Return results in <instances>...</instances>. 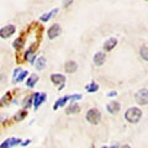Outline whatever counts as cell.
<instances>
[{"mask_svg": "<svg viewBox=\"0 0 148 148\" xmlns=\"http://www.w3.org/2000/svg\"><path fill=\"white\" fill-rule=\"evenodd\" d=\"M26 115H27L26 111L25 110H21V111H18L15 116H14V120H15V121H22V120L26 117Z\"/></svg>", "mask_w": 148, "mask_h": 148, "instance_id": "obj_21", "label": "cell"}, {"mask_svg": "<svg viewBox=\"0 0 148 148\" xmlns=\"http://www.w3.org/2000/svg\"><path fill=\"white\" fill-rule=\"evenodd\" d=\"M9 100H10V92H8V94H6V98H5V96H4V98H3V100H1V104L4 105V103H8Z\"/></svg>", "mask_w": 148, "mask_h": 148, "instance_id": "obj_27", "label": "cell"}, {"mask_svg": "<svg viewBox=\"0 0 148 148\" xmlns=\"http://www.w3.org/2000/svg\"><path fill=\"white\" fill-rule=\"evenodd\" d=\"M27 74H29V72H27V71H21L20 74H18V77L16 78V82H15V83H20V82H22V80H24L25 78H26Z\"/></svg>", "mask_w": 148, "mask_h": 148, "instance_id": "obj_23", "label": "cell"}, {"mask_svg": "<svg viewBox=\"0 0 148 148\" xmlns=\"http://www.w3.org/2000/svg\"><path fill=\"white\" fill-rule=\"evenodd\" d=\"M38 82V75L37 74H32V75L27 79V82H26V85L29 86V88H34L35 85H36V83Z\"/></svg>", "mask_w": 148, "mask_h": 148, "instance_id": "obj_16", "label": "cell"}, {"mask_svg": "<svg viewBox=\"0 0 148 148\" xmlns=\"http://www.w3.org/2000/svg\"><path fill=\"white\" fill-rule=\"evenodd\" d=\"M21 143V140L20 138H9V140L4 141L1 145H0V148H9V147H15L17 145H20Z\"/></svg>", "mask_w": 148, "mask_h": 148, "instance_id": "obj_9", "label": "cell"}, {"mask_svg": "<svg viewBox=\"0 0 148 148\" xmlns=\"http://www.w3.org/2000/svg\"><path fill=\"white\" fill-rule=\"evenodd\" d=\"M105 59H106V54L104 52H98L94 56L92 61H94V63L96 64V66L100 67V66H103V64L105 63Z\"/></svg>", "mask_w": 148, "mask_h": 148, "instance_id": "obj_10", "label": "cell"}, {"mask_svg": "<svg viewBox=\"0 0 148 148\" xmlns=\"http://www.w3.org/2000/svg\"><path fill=\"white\" fill-rule=\"evenodd\" d=\"M140 54H141V57L145 59V61L148 62V47L143 46V47L141 48V51H140Z\"/></svg>", "mask_w": 148, "mask_h": 148, "instance_id": "obj_22", "label": "cell"}, {"mask_svg": "<svg viewBox=\"0 0 148 148\" xmlns=\"http://www.w3.org/2000/svg\"><path fill=\"white\" fill-rule=\"evenodd\" d=\"M116 95H117L116 91H110L109 94H108V96H116Z\"/></svg>", "mask_w": 148, "mask_h": 148, "instance_id": "obj_30", "label": "cell"}, {"mask_svg": "<svg viewBox=\"0 0 148 148\" xmlns=\"http://www.w3.org/2000/svg\"><path fill=\"white\" fill-rule=\"evenodd\" d=\"M116 45H117V38L111 37V38H109L108 41H105L103 47H104L105 52H110V51H112L115 47H116Z\"/></svg>", "mask_w": 148, "mask_h": 148, "instance_id": "obj_8", "label": "cell"}, {"mask_svg": "<svg viewBox=\"0 0 148 148\" xmlns=\"http://www.w3.org/2000/svg\"><path fill=\"white\" fill-rule=\"evenodd\" d=\"M35 67H36V69H38V71H42V69H45V67H46V59H45V57H40L38 59H37L36 63H35Z\"/></svg>", "mask_w": 148, "mask_h": 148, "instance_id": "obj_17", "label": "cell"}, {"mask_svg": "<svg viewBox=\"0 0 148 148\" xmlns=\"http://www.w3.org/2000/svg\"><path fill=\"white\" fill-rule=\"evenodd\" d=\"M30 143H31V141H30V140H27V141H25V142H21V143H20V146L25 147V146H29Z\"/></svg>", "mask_w": 148, "mask_h": 148, "instance_id": "obj_29", "label": "cell"}, {"mask_svg": "<svg viewBox=\"0 0 148 148\" xmlns=\"http://www.w3.org/2000/svg\"><path fill=\"white\" fill-rule=\"evenodd\" d=\"M74 1V0H64L63 1V5H64V8H68L69 5H71V4Z\"/></svg>", "mask_w": 148, "mask_h": 148, "instance_id": "obj_28", "label": "cell"}, {"mask_svg": "<svg viewBox=\"0 0 148 148\" xmlns=\"http://www.w3.org/2000/svg\"><path fill=\"white\" fill-rule=\"evenodd\" d=\"M51 82L53 83L54 85H58V90H62L64 88V83H66V77L62 75V74H52L51 75Z\"/></svg>", "mask_w": 148, "mask_h": 148, "instance_id": "obj_5", "label": "cell"}, {"mask_svg": "<svg viewBox=\"0 0 148 148\" xmlns=\"http://www.w3.org/2000/svg\"><path fill=\"white\" fill-rule=\"evenodd\" d=\"M21 71H22L21 68H16L15 71H14V75H12V82H14V83L16 82V78L18 77V74H20V72H21Z\"/></svg>", "mask_w": 148, "mask_h": 148, "instance_id": "obj_24", "label": "cell"}, {"mask_svg": "<svg viewBox=\"0 0 148 148\" xmlns=\"http://www.w3.org/2000/svg\"><path fill=\"white\" fill-rule=\"evenodd\" d=\"M77 68H78L77 63L73 62V61H69V62H67L66 64H64V71H66L67 73H74L77 71Z\"/></svg>", "mask_w": 148, "mask_h": 148, "instance_id": "obj_13", "label": "cell"}, {"mask_svg": "<svg viewBox=\"0 0 148 148\" xmlns=\"http://www.w3.org/2000/svg\"><path fill=\"white\" fill-rule=\"evenodd\" d=\"M80 99H82V95H79V94H77V95H72V96H71V100H72V101L80 100Z\"/></svg>", "mask_w": 148, "mask_h": 148, "instance_id": "obj_26", "label": "cell"}, {"mask_svg": "<svg viewBox=\"0 0 148 148\" xmlns=\"http://www.w3.org/2000/svg\"><path fill=\"white\" fill-rule=\"evenodd\" d=\"M46 99H47V94L46 92H35L32 95V104L35 106V110L40 108V105H42V103H45Z\"/></svg>", "mask_w": 148, "mask_h": 148, "instance_id": "obj_4", "label": "cell"}, {"mask_svg": "<svg viewBox=\"0 0 148 148\" xmlns=\"http://www.w3.org/2000/svg\"><path fill=\"white\" fill-rule=\"evenodd\" d=\"M141 117H142V111L138 108H130L125 112V119L130 123H137L141 120Z\"/></svg>", "mask_w": 148, "mask_h": 148, "instance_id": "obj_1", "label": "cell"}, {"mask_svg": "<svg viewBox=\"0 0 148 148\" xmlns=\"http://www.w3.org/2000/svg\"><path fill=\"white\" fill-rule=\"evenodd\" d=\"M146 1H148V0H146Z\"/></svg>", "mask_w": 148, "mask_h": 148, "instance_id": "obj_31", "label": "cell"}, {"mask_svg": "<svg viewBox=\"0 0 148 148\" xmlns=\"http://www.w3.org/2000/svg\"><path fill=\"white\" fill-rule=\"evenodd\" d=\"M135 100L140 105H148V89H141L136 92Z\"/></svg>", "mask_w": 148, "mask_h": 148, "instance_id": "obj_3", "label": "cell"}, {"mask_svg": "<svg viewBox=\"0 0 148 148\" xmlns=\"http://www.w3.org/2000/svg\"><path fill=\"white\" fill-rule=\"evenodd\" d=\"M25 59L29 61L30 63H35V49H34V47L29 48L25 52Z\"/></svg>", "mask_w": 148, "mask_h": 148, "instance_id": "obj_15", "label": "cell"}, {"mask_svg": "<svg viewBox=\"0 0 148 148\" xmlns=\"http://www.w3.org/2000/svg\"><path fill=\"white\" fill-rule=\"evenodd\" d=\"M61 32H62L61 26H59L58 24H54L53 26H51L49 29H48V31H47L48 38H51V40L56 38V37H58L59 35H61Z\"/></svg>", "mask_w": 148, "mask_h": 148, "instance_id": "obj_7", "label": "cell"}, {"mask_svg": "<svg viewBox=\"0 0 148 148\" xmlns=\"http://www.w3.org/2000/svg\"><path fill=\"white\" fill-rule=\"evenodd\" d=\"M31 105H32V96H30V98L26 100V103L24 104V106H25V109H29Z\"/></svg>", "mask_w": 148, "mask_h": 148, "instance_id": "obj_25", "label": "cell"}, {"mask_svg": "<svg viewBox=\"0 0 148 148\" xmlns=\"http://www.w3.org/2000/svg\"><path fill=\"white\" fill-rule=\"evenodd\" d=\"M66 111H67V114H68V115L79 114V111H80V106L78 105V104H75V103L73 101V103H72V104L67 108V110H66Z\"/></svg>", "mask_w": 148, "mask_h": 148, "instance_id": "obj_12", "label": "cell"}, {"mask_svg": "<svg viewBox=\"0 0 148 148\" xmlns=\"http://www.w3.org/2000/svg\"><path fill=\"white\" fill-rule=\"evenodd\" d=\"M68 100H71V96H62V98L58 99L57 103L53 105V110H57L58 108H62V106H64L68 103Z\"/></svg>", "mask_w": 148, "mask_h": 148, "instance_id": "obj_14", "label": "cell"}, {"mask_svg": "<svg viewBox=\"0 0 148 148\" xmlns=\"http://www.w3.org/2000/svg\"><path fill=\"white\" fill-rule=\"evenodd\" d=\"M106 109H108V111L110 114H117L120 111V104L117 101H111L110 104H108Z\"/></svg>", "mask_w": 148, "mask_h": 148, "instance_id": "obj_11", "label": "cell"}, {"mask_svg": "<svg viewBox=\"0 0 148 148\" xmlns=\"http://www.w3.org/2000/svg\"><path fill=\"white\" fill-rule=\"evenodd\" d=\"M85 89H86L88 92H95V91H98L99 85L96 84L95 82H92V83H90V84H88V85L85 86Z\"/></svg>", "mask_w": 148, "mask_h": 148, "instance_id": "obj_19", "label": "cell"}, {"mask_svg": "<svg viewBox=\"0 0 148 148\" xmlns=\"http://www.w3.org/2000/svg\"><path fill=\"white\" fill-rule=\"evenodd\" d=\"M86 120L88 122H90L92 125H98L101 120V114L98 109H90L86 112Z\"/></svg>", "mask_w": 148, "mask_h": 148, "instance_id": "obj_2", "label": "cell"}, {"mask_svg": "<svg viewBox=\"0 0 148 148\" xmlns=\"http://www.w3.org/2000/svg\"><path fill=\"white\" fill-rule=\"evenodd\" d=\"M57 12H58V9H54V10H52L51 12H48V14H45L43 16H41V21H45V22H46V21H48L49 18L52 17V16H54Z\"/></svg>", "mask_w": 148, "mask_h": 148, "instance_id": "obj_20", "label": "cell"}, {"mask_svg": "<svg viewBox=\"0 0 148 148\" xmlns=\"http://www.w3.org/2000/svg\"><path fill=\"white\" fill-rule=\"evenodd\" d=\"M24 45H25V42H24V38H22V37H18V38H16L15 41H14L12 47L15 48V49H20V48L24 47Z\"/></svg>", "mask_w": 148, "mask_h": 148, "instance_id": "obj_18", "label": "cell"}, {"mask_svg": "<svg viewBox=\"0 0 148 148\" xmlns=\"http://www.w3.org/2000/svg\"><path fill=\"white\" fill-rule=\"evenodd\" d=\"M15 31H16L15 25H11V24L6 25L0 30V37H1V38H9V37H11L14 34H15Z\"/></svg>", "mask_w": 148, "mask_h": 148, "instance_id": "obj_6", "label": "cell"}]
</instances>
